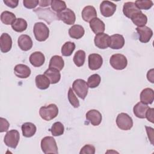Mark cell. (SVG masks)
Wrapping results in <instances>:
<instances>
[{
    "label": "cell",
    "mask_w": 154,
    "mask_h": 154,
    "mask_svg": "<svg viewBox=\"0 0 154 154\" xmlns=\"http://www.w3.org/2000/svg\"><path fill=\"white\" fill-rule=\"evenodd\" d=\"M58 114V108L54 103L42 106L39 109L41 118L46 121H50L55 118Z\"/></svg>",
    "instance_id": "1"
},
{
    "label": "cell",
    "mask_w": 154,
    "mask_h": 154,
    "mask_svg": "<svg viewBox=\"0 0 154 154\" xmlns=\"http://www.w3.org/2000/svg\"><path fill=\"white\" fill-rule=\"evenodd\" d=\"M33 11L36 13L40 19L44 20L48 25L51 24V23L54 20H59L57 14L55 13L50 8H42L39 7L33 10Z\"/></svg>",
    "instance_id": "2"
},
{
    "label": "cell",
    "mask_w": 154,
    "mask_h": 154,
    "mask_svg": "<svg viewBox=\"0 0 154 154\" xmlns=\"http://www.w3.org/2000/svg\"><path fill=\"white\" fill-rule=\"evenodd\" d=\"M41 149L43 152L45 154L48 153H55L57 154L58 146L55 140L51 136H47L42 138L41 140Z\"/></svg>",
    "instance_id": "3"
},
{
    "label": "cell",
    "mask_w": 154,
    "mask_h": 154,
    "mask_svg": "<svg viewBox=\"0 0 154 154\" xmlns=\"http://www.w3.org/2000/svg\"><path fill=\"white\" fill-rule=\"evenodd\" d=\"M33 32L35 39L38 42L46 40L49 35V29L43 22H36L34 24Z\"/></svg>",
    "instance_id": "4"
},
{
    "label": "cell",
    "mask_w": 154,
    "mask_h": 154,
    "mask_svg": "<svg viewBox=\"0 0 154 154\" xmlns=\"http://www.w3.org/2000/svg\"><path fill=\"white\" fill-rule=\"evenodd\" d=\"M72 89L79 97L84 100L88 94V86L84 79H77L73 82Z\"/></svg>",
    "instance_id": "5"
},
{
    "label": "cell",
    "mask_w": 154,
    "mask_h": 154,
    "mask_svg": "<svg viewBox=\"0 0 154 154\" xmlns=\"http://www.w3.org/2000/svg\"><path fill=\"white\" fill-rule=\"evenodd\" d=\"M116 124L120 129L123 131H128L133 126V120L131 117H130L128 114L121 112L117 116Z\"/></svg>",
    "instance_id": "6"
},
{
    "label": "cell",
    "mask_w": 154,
    "mask_h": 154,
    "mask_svg": "<svg viewBox=\"0 0 154 154\" xmlns=\"http://www.w3.org/2000/svg\"><path fill=\"white\" fill-rule=\"evenodd\" d=\"M110 65L116 70H123L128 65L126 57L121 54H113L109 58Z\"/></svg>",
    "instance_id": "7"
},
{
    "label": "cell",
    "mask_w": 154,
    "mask_h": 154,
    "mask_svg": "<svg viewBox=\"0 0 154 154\" xmlns=\"http://www.w3.org/2000/svg\"><path fill=\"white\" fill-rule=\"evenodd\" d=\"M20 139L19 132L16 129H11L7 131L4 137L5 144L12 149H16Z\"/></svg>",
    "instance_id": "8"
},
{
    "label": "cell",
    "mask_w": 154,
    "mask_h": 154,
    "mask_svg": "<svg viewBox=\"0 0 154 154\" xmlns=\"http://www.w3.org/2000/svg\"><path fill=\"white\" fill-rule=\"evenodd\" d=\"M117 5L109 1H103L100 5L101 14L106 17L112 16L116 10Z\"/></svg>",
    "instance_id": "9"
},
{
    "label": "cell",
    "mask_w": 154,
    "mask_h": 154,
    "mask_svg": "<svg viewBox=\"0 0 154 154\" xmlns=\"http://www.w3.org/2000/svg\"><path fill=\"white\" fill-rule=\"evenodd\" d=\"M57 17L60 20H62L67 25H73L76 20V16L73 11L70 8H66L63 11L57 13Z\"/></svg>",
    "instance_id": "10"
},
{
    "label": "cell",
    "mask_w": 154,
    "mask_h": 154,
    "mask_svg": "<svg viewBox=\"0 0 154 154\" xmlns=\"http://www.w3.org/2000/svg\"><path fill=\"white\" fill-rule=\"evenodd\" d=\"M135 29L139 35V40L141 43H146L149 42L153 35V31L147 26L137 27Z\"/></svg>",
    "instance_id": "11"
},
{
    "label": "cell",
    "mask_w": 154,
    "mask_h": 154,
    "mask_svg": "<svg viewBox=\"0 0 154 154\" xmlns=\"http://www.w3.org/2000/svg\"><path fill=\"white\" fill-rule=\"evenodd\" d=\"M109 35L104 32L96 34L94 39L96 47L101 49H105L109 47Z\"/></svg>",
    "instance_id": "12"
},
{
    "label": "cell",
    "mask_w": 154,
    "mask_h": 154,
    "mask_svg": "<svg viewBox=\"0 0 154 154\" xmlns=\"http://www.w3.org/2000/svg\"><path fill=\"white\" fill-rule=\"evenodd\" d=\"M88 67L91 70H96L101 67L103 58L98 54H91L88 55Z\"/></svg>",
    "instance_id": "13"
},
{
    "label": "cell",
    "mask_w": 154,
    "mask_h": 154,
    "mask_svg": "<svg viewBox=\"0 0 154 154\" xmlns=\"http://www.w3.org/2000/svg\"><path fill=\"white\" fill-rule=\"evenodd\" d=\"M125 45L124 37L119 34H113L109 36V47L112 49H122Z\"/></svg>",
    "instance_id": "14"
},
{
    "label": "cell",
    "mask_w": 154,
    "mask_h": 154,
    "mask_svg": "<svg viewBox=\"0 0 154 154\" xmlns=\"http://www.w3.org/2000/svg\"><path fill=\"white\" fill-rule=\"evenodd\" d=\"M86 119L93 126H98L100 124L102 119L101 113L96 109L89 110L85 115Z\"/></svg>",
    "instance_id": "15"
},
{
    "label": "cell",
    "mask_w": 154,
    "mask_h": 154,
    "mask_svg": "<svg viewBox=\"0 0 154 154\" xmlns=\"http://www.w3.org/2000/svg\"><path fill=\"white\" fill-rule=\"evenodd\" d=\"M12 47V39L7 33H2L0 37V49L2 52H9Z\"/></svg>",
    "instance_id": "16"
},
{
    "label": "cell",
    "mask_w": 154,
    "mask_h": 154,
    "mask_svg": "<svg viewBox=\"0 0 154 154\" xmlns=\"http://www.w3.org/2000/svg\"><path fill=\"white\" fill-rule=\"evenodd\" d=\"M17 43L19 48L23 51H28L32 47V40L31 38L26 34L20 35L17 40Z\"/></svg>",
    "instance_id": "17"
},
{
    "label": "cell",
    "mask_w": 154,
    "mask_h": 154,
    "mask_svg": "<svg viewBox=\"0 0 154 154\" xmlns=\"http://www.w3.org/2000/svg\"><path fill=\"white\" fill-rule=\"evenodd\" d=\"M30 68L23 64H19L15 66L14 67V73L16 76L20 78H27L31 75Z\"/></svg>",
    "instance_id": "18"
},
{
    "label": "cell",
    "mask_w": 154,
    "mask_h": 154,
    "mask_svg": "<svg viewBox=\"0 0 154 154\" xmlns=\"http://www.w3.org/2000/svg\"><path fill=\"white\" fill-rule=\"evenodd\" d=\"M29 60L32 66L34 67H38L44 64L45 57L42 52L40 51H36L31 54Z\"/></svg>",
    "instance_id": "19"
},
{
    "label": "cell",
    "mask_w": 154,
    "mask_h": 154,
    "mask_svg": "<svg viewBox=\"0 0 154 154\" xmlns=\"http://www.w3.org/2000/svg\"><path fill=\"white\" fill-rule=\"evenodd\" d=\"M81 16L84 21L90 22L93 19L97 17V12L93 6L87 5L83 8Z\"/></svg>",
    "instance_id": "20"
},
{
    "label": "cell",
    "mask_w": 154,
    "mask_h": 154,
    "mask_svg": "<svg viewBox=\"0 0 154 154\" xmlns=\"http://www.w3.org/2000/svg\"><path fill=\"white\" fill-rule=\"evenodd\" d=\"M140 100L144 104H152L154 100V91L150 88L143 89L140 93Z\"/></svg>",
    "instance_id": "21"
},
{
    "label": "cell",
    "mask_w": 154,
    "mask_h": 154,
    "mask_svg": "<svg viewBox=\"0 0 154 154\" xmlns=\"http://www.w3.org/2000/svg\"><path fill=\"white\" fill-rule=\"evenodd\" d=\"M90 27L96 34L102 33L105 29L104 22L98 17H95L90 22Z\"/></svg>",
    "instance_id": "22"
},
{
    "label": "cell",
    "mask_w": 154,
    "mask_h": 154,
    "mask_svg": "<svg viewBox=\"0 0 154 154\" xmlns=\"http://www.w3.org/2000/svg\"><path fill=\"white\" fill-rule=\"evenodd\" d=\"M141 10L138 8L136 6L135 2H125L123 7V13L125 16L128 18L131 19V17L136 13L140 11Z\"/></svg>",
    "instance_id": "23"
},
{
    "label": "cell",
    "mask_w": 154,
    "mask_h": 154,
    "mask_svg": "<svg viewBox=\"0 0 154 154\" xmlns=\"http://www.w3.org/2000/svg\"><path fill=\"white\" fill-rule=\"evenodd\" d=\"M44 75L48 78L52 84L58 83L61 79V73L60 71L54 68H48L44 72Z\"/></svg>",
    "instance_id": "24"
},
{
    "label": "cell",
    "mask_w": 154,
    "mask_h": 154,
    "mask_svg": "<svg viewBox=\"0 0 154 154\" xmlns=\"http://www.w3.org/2000/svg\"><path fill=\"white\" fill-rule=\"evenodd\" d=\"M149 106L141 102H138L133 108V112L135 116L140 119L146 118V114L149 109Z\"/></svg>",
    "instance_id": "25"
},
{
    "label": "cell",
    "mask_w": 154,
    "mask_h": 154,
    "mask_svg": "<svg viewBox=\"0 0 154 154\" xmlns=\"http://www.w3.org/2000/svg\"><path fill=\"white\" fill-rule=\"evenodd\" d=\"M21 129L23 136L26 138H29L35 134L37 128L34 123L31 122H26L22 124Z\"/></svg>",
    "instance_id": "26"
},
{
    "label": "cell",
    "mask_w": 154,
    "mask_h": 154,
    "mask_svg": "<svg viewBox=\"0 0 154 154\" xmlns=\"http://www.w3.org/2000/svg\"><path fill=\"white\" fill-rule=\"evenodd\" d=\"M85 33L84 28L80 25H73L69 29V36L75 39H79L83 37Z\"/></svg>",
    "instance_id": "27"
},
{
    "label": "cell",
    "mask_w": 154,
    "mask_h": 154,
    "mask_svg": "<svg viewBox=\"0 0 154 154\" xmlns=\"http://www.w3.org/2000/svg\"><path fill=\"white\" fill-rule=\"evenodd\" d=\"M131 19L134 24L137 26V27L144 26L147 22V17L146 15L143 13L141 11L134 14L131 17Z\"/></svg>",
    "instance_id": "28"
},
{
    "label": "cell",
    "mask_w": 154,
    "mask_h": 154,
    "mask_svg": "<svg viewBox=\"0 0 154 154\" xmlns=\"http://www.w3.org/2000/svg\"><path fill=\"white\" fill-rule=\"evenodd\" d=\"M36 87L40 90H46L49 88L51 84L49 79L45 75H38L35 79Z\"/></svg>",
    "instance_id": "29"
},
{
    "label": "cell",
    "mask_w": 154,
    "mask_h": 154,
    "mask_svg": "<svg viewBox=\"0 0 154 154\" xmlns=\"http://www.w3.org/2000/svg\"><path fill=\"white\" fill-rule=\"evenodd\" d=\"M64 66V61L63 58L60 55H54L49 61V68H54L60 71L63 69Z\"/></svg>",
    "instance_id": "30"
},
{
    "label": "cell",
    "mask_w": 154,
    "mask_h": 154,
    "mask_svg": "<svg viewBox=\"0 0 154 154\" xmlns=\"http://www.w3.org/2000/svg\"><path fill=\"white\" fill-rule=\"evenodd\" d=\"M28 24L26 21L22 18H17L11 25L12 29L17 32H22L26 30Z\"/></svg>",
    "instance_id": "31"
},
{
    "label": "cell",
    "mask_w": 154,
    "mask_h": 154,
    "mask_svg": "<svg viewBox=\"0 0 154 154\" xmlns=\"http://www.w3.org/2000/svg\"><path fill=\"white\" fill-rule=\"evenodd\" d=\"M16 16L14 13L8 11H4L1 14V20L5 25H12L16 20Z\"/></svg>",
    "instance_id": "32"
},
{
    "label": "cell",
    "mask_w": 154,
    "mask_h": 154,
    "mask_svg": "<svg viewBox=\"0 0 154 154\" xmlns=\"http://www.w3.org/2000/svg\"><path fill=\"white\" fill-rule=\"evenodd\" d=\"M75 49V44L72 42H66L61 47V52L63 56H70Z\"/></svg>",
    "instance_id": "33"
},
{
    "label": "cell",
    "mask_w": 154,
    "mask_h": 154,
    "mask_svg": "<svg viewBox=\"0 0 154 154\" xmlns=\"http://www.w3.org/2000/svg\"><path fill=\"white\" fill-rule=\"evenodd\" d=\"M85 60V52L83 50H78L73 57V62L78 67L82 66Z\"/></svg>",
    "instance_id": "34"
},
{
    "label": "cell",
    "mask_w": 154,
    "mask_h": 154,
    "mask_svg": "<svg viewBox=\"0 0 154 154\" xmlns=\"http://www.w3.org/2000/svg\"><path fill=\"white\" fill-rule=\"evenodd\" d=\"M50 131L53 136L58 137L64 134V127L62 123L60 122H57L52 125Z\"/></svg>",
    "instance_id": "35"
},
{
    "label": "cell",
    "mask_w": 154,
    "mask_h": 154,
    "mask_svg": "<svg viewBox=\"0 0 154 154\" xmlns=\"http://www.w3.org/2000/svg\"><path fill=\"white\" fill-rule=\"evenodd\" d=\"M51 6L52 10L57 13H60L67 8L66 2L64 1L59 0L51 1Z\"/></svg>",
    "instance_id": "36"
},
{
    "label": "cell",
    "mask_w": 154,
    "mask_h": 154,
    "mask_svg": "<svg viewBox=\"0 0 154 154\" xmlns=\"http://www.w3.org/2000/svg\"><path fill=\"white\" fill-rule=\"evenodd\" d=\"M101 81V78L98 74H93L90 76L87 80V85L91 88H94L99 86Z\"/></svg>",
    "instance_id": "37"
},
{
    "label": "cell",
    "mask_w": 154,
    "mask_h": 154,
    "mask_svg": "<svg viewBox=\"0 0 154 154\" xmlns=\"http://www.w3.org/2000/svg\"><path fill=\"white\" fill-rule=\"evenodd\" d=\"M135 4L138 9L141 10H149L153 5V3L150 0H137L135 1Z\"/></svg>",
    "instance_id": "38"
},
{
    "label": "cell",
    "mask_w": 154,
    "mask_h": 154,
    "mask_svg": "<svg viewBox=\"0 0 154 154\" xmlns=\"http://www.w3.org/2000/svg\"><path fill=\"white\" fill-rule=\"evenodd\" d=\"M68 100L70 102V103L75 108H78L79 106V102L75 96L73 90L72 88H69V91H68Z\"/></svg>",
    "instance_id": "39"
},
{
    "label": "cell",
    "mask_w": 154,
    "mask_h": 154,
    "mask_svg": "<svg viewBox=\"0 0 154 154\" xmlns=\"http://www.w3.org/2000/svg\"><path fill=\"white\" fill-rule=\"evenodd\" d=\"M80 154H94L95 153V147L93 145L91 144H86L84 146H83L80 152Z\"/></svg>",
    "instance_id": "40"
},
{
    "label": "cell",
    "mask_w": 154,
    "mask_h": 154,
    "mask_svg": "<svg viewBox=\"0 0 154 154\" xmlns=\"http://www.w3.org/2000/svg\"><path fill=\"white\" fill-rule=\"evenodd\" d=\"M23 4L25 7L28 9L34 8L38 4L39 1L38 0H23Z\"/></svg>",
    "instance_id": "41"
},
{
    "label": "cell",
    "mask_w": 154,
    "mask_h": 154,
    "mask_svg": "<svg viewBox=\"0 0 154 154\" xmlns=\"http://www.w3.org/2000/svg\"><path fill=\"white\" fill-rule=\"evenodd\" d=\"M0 132H7L9 128L10 124L4 118L1 117L0 118Z\"/></svg>",
    "instance_id": "42"
},
{
    "label": "cell",
    "mask_w": 154,
    "mask_h": 154,
    "mask_svg": "<svg viewBox=\"0 0 154 154\" xmlns=\"http://www.w3.org/2000/svg\"><path fill=\"white\" fill-rule=\"evenodd\" d=\"M145 128H146V132H147V136H148V138L151 143V144L152 145H153V128H151V127H149V126H145Z\"/></svg>",
    "instance_id": "43"
},
{
    "label": "cell",
    "mask_w": 154,
    "mask_h": 154,
    "mask_svg": "<svg viewBox=\"0 0 154 154\" xmlns=\"http://www.w3.org/2000/svg\"><path fill=\"white\" fill-rule=\"evenodd\" d=\"M3 2L7 6L12 8L17 7L19 3L18 0H4Z\"/></svg>",
    "instance_id": "44"
},
{
    "label": "cell",
    "mask_w": 154,
    "mask_h": 154,
    "mask_svg": "<svg viewBox=\"0 0 154 154\" xmlns=\"http://www.w3.org/2000/svg\"><path fill=\"white\" fill-rule=\"evenodd\" d=\"M153 111L154 109L153 108H149L146 114V118H147V120L153 123Z\"/></svg>",
    "instance_id": "45"
},
{
    "label": "cell",
    "mask_w": 154,
    "mask_h": 154,
    "mask_svg": "<svg viewBox=\"0 0 154 154\" xmlns=\"http://www.w3.org/2000/svg\"><path fill=\"white\" fill-rule=\"evenodd\" d=\"M153 77H154V75H153V69H150V70H149L147 72V78L149 81H150L152 83H153L154 82Z\"/></svg>",
    "instance_id": "46"
},
{
    "label": "cell",
    "mask_w": 154,
    "mask_h": 154,
    "mask_svg": "<svg viewBox=\"0 0 154 154\" xmlns=\"http://www.w3.org/2000/svg\"><path fill=\"white\" fill-rule=\"evenodd\" d=\"M51 1L50 0L39 1V5L40 7H46L49 5H51Z\"/></svg>",
    "instance_id": "47"
}]
</instances>
